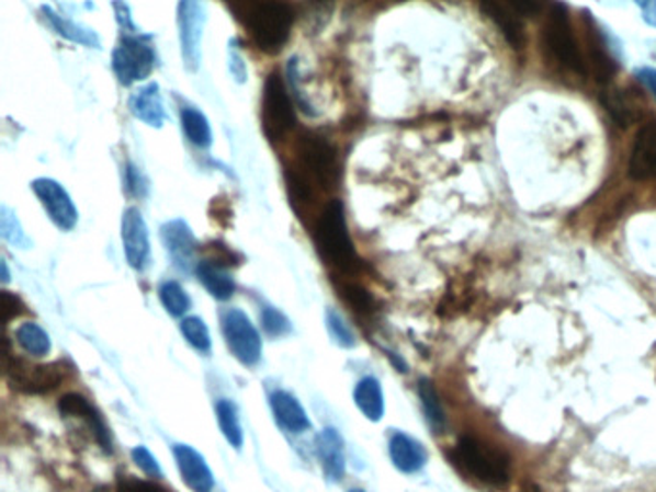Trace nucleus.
Returning a JSON list of instances; mask_svg holds the SVG:
<instances>
[{
    "label": "nucleus",
    "instance_id": "nucleus-1",
    "mask_svg": "<svg viewBox=\"0 0 656 492\" xmlns=\"http://www.w3.org/2000/svg\"><path fill=\"white\" fill-rule=\"evenodd\" d=\"M237 20L249 32L250 39L257 43L267 55L280 53L290 39L295 14L290 4L283 2H241L231 4Z\"/></svg>",
    "mask_w": 656,
    "mask_h": 492
},
{
    "label": "nucleus",
    "instance_id": "nucleus-2",
    "mask_svg": "<svg viewBox=\"0 0 656 492\" xmlns=\"http://www.w3.org/2000/svg\"><path fill=\"white\" fill-rule=\"evenodd\" d=\"M314 244L320 259L337 274L349 275L360 266L359 256L349 234L344 206L339 198H331L313 227Z\"/></svg>",
    "mask_w": 656,
    "mask_h": 492
},
{
    "label": "nucleus",
    "instance_id": "nucleus-3",
    "mask_svg": "<svg viewBox=\"0 0 656 492\" xmlns=\"http://www.w3.org/2000/svg\"><path fill=\"white\" fill-rule=\"evenodd\" d=\"M290 165L303 173L324 195L333 193L341 180L336 147L326 137L314 131H303L295 137Z\"/></svg>",
    "mask_w": 656,
    "mask_h": 492
},
{
    "label": "nucleus",
    "instance_id": "nucleus-4",
    "mask_svg": "<svg viewBox=\"0 0 656 492\" xmlns=\"http://www.w3.org/2000/svg\"><path fill=\"white\" fill-rule=\"evenodd\" d=\"M454 460L482 483L502 487L510 479L508 454L479 438L462 437L454 448Z\"/></svg>",
    "mask_w": 656,
    "mask_h": 492
},
{
    "label": "nucleus",
    "instance_id": "nucleus-5",
    "mask_svg": "<svg viewBox=\"0 0 656 492\" xmlns=\"http://www.w3.org/2000/svg\"><path fill=\"white\" fill-rule=\"evenodd\" d=\"M262 129L272 142H283L297 127V114L283 83L282 73L272 71L262 93Z\"/></svg>",
    "mask_w": 656,
    "mask_h": 492
},
{
    "label": "nucleus",
    "instance_id": "nucleus-6",
    "mask_svg": "<svg viewBox=\"0 0 656 492\" xmlns=\"http://www.w3.org/2000/svg\"><path fill=\"white\" fill-rule=\"evenodd\" d=\"M543 39H545L548 53L555 56L556 62L574 73L587 76L586 60L579 50L578 41L574 37L570 14H568L566 4H553V9L548 12Z\"/></svg>",
    "mask_w": 656,
    "mask_h": 492
},
{
    "label": "nucleus",
    "instance_id": "nucleus-7",
    "mask_svg": "<svg viewBox=\"0 0 656 492\" xmlns=\"http://www.w3.org/2000/svg\"><path fill=\"white\" fill-rule=\"evenodd\" d=\"M222 331L227 348L242 366H257L262 356V341L257 329L250 323L249 316L241 310H227L222 316Z\"/></svg>",
    "mask_w": 656,
    "mask_h": 492
},
{
    "label": "nucleus",
    "instance_id": "nucleus-8",
    "mask_svg": "<svg viewBox=\"0 0 656 492\" xmlns=\"http://www.w3.org/2000/svg\"><path fill=\"white\" fill-rule=\"evenodd\" d=\"M112 66L117 79L124 85H132L135 81L149 78L155 68V50L139 37H124L114 50Z\"/></svg>",
    "mask_w": 656,
    "mask_h": 492
},
{
    "label": "nucleus",
    "instance_id": "nucleus-9",
    "mask_svg": "<svg viewBox=\"0 0 656 492\" xmlns=\"http://www.w3.org/2000/svg\"><path fill=\"white\" fill-rule=\"evenodd\" d=\"M4 367L10 381L16 385L20 391L32 392V394L53 391L66 377V367L60 362L47 366H30L24 359L9 358L7 354Z\"/></svg>",
    "mask_w": 656,
    "mask_h": 492
},
{
    "label": "nucleus",
    "instance_id": "nucleus-10",
    "mask_svg": "<svg viewBox=\"0 0 656 492\" xmlns=\"http://www.w3.org/2000/svg\"><path fill=\"white\" fill-rule=\"evenodd\" d=\"M32 187L43 204V208L47 210L48 218L55 221L56 227H60L63 231H70L76 227L78 210L60 183L41 178V180L33 181Z\"/></svg>",
    "mask_w": 656,
    "mask_h": 492
},
{
    "label": "nucleus",
    "instance_id": "nucleus-11",
    "mask_svg": "<svg viewBox=\"0 0 656 492\" xmlns=\"http://www.w3.org/2000/svg\"><path fill=\"white\" fill-rule=\"evenodd\" d=\"M181 53L189 70L195 71L201 60V37H203L204 7L199 2L180 4Z\"/></svg>",
    "mask_w": 656,
    "mask_h": 492
},
{
    "label": "nucleus",
    "instance_id": "nucleus-12",
    "mask_svg": "<svg viewBox=\"0 0 656 492\" xmlns=\"http://www.w3.org/2000/svg\"><path fill=\"white\" fill-rule=\"evenodd\" d=\"M122 241H124L125 259L129 266L143 270L149 262V231L137 208H127L122 218Z\"/></svg>",
    "mask_w": 656,
    "mask_h": 492
},
{
    "label": "nucleus",
    "instance_id": "nucleus-13",
    "mask_svg": "<svg viewBox=\"0 0 656 492\" xmlns=\"http://www.w3.org/2000/svg\"><path fill=\"white\" fill-rule=\"evenodd\" d=\"M173 456H176V461H178L181 479L185 481L191 491H212L214 477H212L211 468L204 461L203 456L196 453L195 448H191L188 445H176L173 446Z\"/></svg>",
    "mask_w": 656,
    "mask_h": 492
},
{
    "label": "nucleus",
    "instance_id": "nucleus-14",
    "mask_svg": "<svg viewBox=\"0 0 656 492\" xmlns=\"http://www.w3.org/2000/svg\"><path fill=\"white\" fill-rule=\"evenodd\" d=\"M630 178L635 181L656 178V124H647L635 137L630 157Z\"/></svg>",
    "mask_w": 656,
    "mask_h": 492
},
{
    "label": "nucleus",
    "instance_id": "nucleus-15",
    "mask_svg": "<svg viewBox=\"0 0 656 492\" xmlns=\"http://www.w3.org/2000/svg\"><path fill=\"white\" fill-rule=\"evenodd\" d=\"M162 241L166 251L172 256L173 264L181 270H188L196 251L195 234L191 231V227L183 219L168 221L162 227Z\"/></svg>",
    "mask_w": 656,
    "mask_h": 492
},
{
    "label": "nucleus",
    "instance_id": "nucleus-16",
    "mask_svg": "<svg viewBox=\"0 0 656 492\" xmlns=\"http://www.w3.org/2000/svg\"><path fill=\"white\" fill-rule=\"evenodd\" d=\"M58 408H60V412H63L64 415H73V417H79V420L87 422V425L93 430L94 437L99 440V445H101L106 453L112 450L106 425H104L99 412L91 407V402H89L83 394H78V392H68V394H64L60 402H58Z\"/></svg>",
    "mask_w": 656,
    "mask_h": 492
},
{
    "label": "nucleus",
    "instance_id": "nucleus-17",
    "mask_svg": "<svg viewBox=\"0 0 656 492\" xmlns=\"http://www.w3.org/2000/svg\"><path fill=\"white\" fill-rule=\"evenodd\" d=\"M587 41H589V58L593 66V76L599 83H609L617 73V60L610 50V43L602 35L595 20L587 18Z\"/></svg>",
    "mask_w": 656,
    "mask_h": 492
},
{
    "label": "nucleus",
    "instance_id": "nucleus-18",
    "mask_svg": "<svg viewBox=\"0 0 656 492\" xmlns=\"http://www.w3.org/2000/svg\"><path fill=\"white\" fill-rule=\"evenodd\" d=\"M318 458L321 461V469L329 481L339 483L344 476V448L343 437L333 427L321 431L316 440Z\"/></svg>",
    "mask_w": 656,
    "mask_h": 492
},
{
    "label": "nucleus",
    "instance_id": "nucleus-19",
    "mask_svg": "<svg viewBox=\"0 0 656 492\" xmlns=\"http://www.w3.org/2000/svg\"><path fill=\"white\" fill-rule=\"evenodd\" d=\"M479 9L484 12L485 16L491 20L493 24L499 27V32L502 33V37L507 39L510 47L516 50H522L525 45V33H523L522 20L516 14L514 10L510 9L508 4H500V2H482Z\"/></svg>",
    "mask_w": 656,
    "mask_h": 492
},
{
    "label": "nucleus",
    "instance_id": "nucleus-20",
    "mask_svg": "<svg viewBox=\"0 0 656 492\" xmlns=\"http://www.w3.org/2000/svg\"><path fill=\"white\" fill-rule=\"evenodd\" d=\"M391 460L395 468L403 473H416L426 466L428 453L416 438L408 437L405 433H395L389 440Z\"/></svg>",
    "mask_w": 656,
    "mask_h": 492
},
{
    "label": "nucleus",
    "instance_id": "nucleus-21",
    "mask_svg": "<svg viewBox=\"0 0 656 492\" xmlns=\"http://www.w3.org/2000/svg\"><path fill=\"white\" fill-rule=\"evenodd\" d=\"M270 404H272L275 422L280 423L283 430L290 433L310 430V420L306 415L305 408L301 407V402L290 392L275 391L270 397Z\"/></svg>",
    "mask_w": 656,
    "mask_h": 492
},
{
    "label": "nucleus",
    "instance_id": "nucleus-22",
    "mask_svg": "<svg viewBox=\"0 0 656 492\" xmlns=\"http://www.w3.org/2000/svg\"><path fill=\"white\" fill-rule=\"evenodd\" d=\"M129 110L134 112L137 119H142L147 126L162 127L166 117L165 104H162V96L158 93L157 83L143 87L137 93L132 94Z\"/></svg>",
    "mask_w": 656,
    "mask_h": 492
},
{
    "label": "nucleus",
    "instance_id": "nucleus-23",
    "mask_svg": "<svg viewBox=\"0 0 656 492\" xmlns=\"http://www.w3.org/2000/svg\"><path fill=\"white\" fill-rule=\"evenodd\" d=\"M354 402L370 422H380L385 412L382 385L375 377H364L354 389Z\"/></svg>",
    "mask_w": 656,
    "mask_h": 492
},
{
    "label": "nucleus",
    "instance_id": "nucleus-24",
    "mask_svg": "<svg viewBox=\"0 0 656 492\" xmlns=\"http://www.w3.org/2000/svg\"><path fill=\"white\" fill-rule=\"evenodd\" d=\"M196 275H199V282L203 283L204 289L208 290L212 297L218 298V300L234 297L235 282L224 267L204 260L196 266Z\"/></svg>",
    "mask_w": 656,
    "mask_h": 492
},
{
    "label": "nucleus",
    "instance_id": "nucleus-25",
    "mask_svg": "<svg viewBox=\"0 0 656 492\" xmlns=\"http://www.w3.org/2000/svg\"><path fill=\"white\" fill-rule=\"evenodd\" d=\"M337 295L343 298L344 305L349 306L357 318H370L375 312V300L370 290L364 289L360 283L349 282L347 277H341L336 283Z\"/></svg>",
    "mask_w": 656,
    "mask_h": 492
},
{
    "label": "nucleus",
    "instance_id": "nucleus-26",
    "mask_svg": "<svg viewBox=\"0 0 656 492\" xmlns=\"http://www.w3.org/2000/svg\"><path fill=\"white\" fill-rule=\"evenodd\" d=\"M181 126H183V134L188 135L189 142H193L199 149H208L211 147V124L204 117L203 112L191 108V106L181 110Z\"/></svg>",
    "mask_w": 656,
    "mask_h": 492
},
{
    "label": "nucleus",
    "instance_id": "nucleus-27",
    "mask_svg": "<svg viewBox=\"0 0 656 492\" xmlns=\"http://www.w3.org/2000/svg\"><path fill=\"white\" fill-rule=\"evenodd\" d=\"M418 394H420L423 414H426V420L430 423L431 430L441 433L445 430V412H443V407L439 402L436 387L428 379H422L418 385Z\"/></svg>",
    "mask_w": 656,
    "mask_h": 492
},
{
    "label": "nucleus",
    "instance_id": "nucleus-28",
    "mask_svg": "<svg viewBox=\"0 0 656 492\" xmlns=\"http://www.w3.org/2000/svg\"><path fill=\"white\" fill-rule=\"evenodd\" d=\"M16 341L27 354L37 356V358L47 356L50 352V339H48L47 333L32 321H27V323L18 328Z\"/></svg>",
    "mask_w": 656,
    "mask_h": 492
},
{
    "label": "nucleus",
    "instance_id": "nucleus-29",
    "mask_svg": "<svg viewBox=\"0 0 656 492\" xmlns=\"http://www.w3.org/2000/svg\"><path fill=\"white\" fill-rule=\"evenodd\" d=\"M43 12H45V16H47L50 25L55 27L56 33H60L66 39L79 43V45H87V47H99V39H97V35H94L93 32L83 30L81 25H76L73 22H70V20H66V18L58 16V14H55V12L47 9V7L43 9Z\"/></svg>",
    "mask_w": 656,
    "mask_h": 492
},
{
    "label": "nucleus",
    "instance_id": "nucleus-30",
    "mask_svg": "<svg viewBox=\"0 0 656 492\" xmlns=\"http://www.w3.org/2000/svg\"><path fill=\"white\" fill-rule=\"evenodd\" d=\"M216 415H218L219 430L224 433L227 443L235 446V448H241V423H239V415H237V408H235L234 402L231 400H219L216 404Z\"/></svg>",
    "mask_w": 656,
    "mask_h": 492
},
{
    "label": "nucleus",
    "instance_id": "nucleus-31",
    "mask_svg": "<svg viewBox=\"0 0 656 492\" xmlns=\"http://www.w3.org/2000/svg\"><path fill=\"white\" fill-rule=\"evenodd\" d=\"M160 300L165 305L166 312L170 316L180 318L183 313L188 312L191 300H189L188 293L183 290L180 283L166 282L160 287Z\"/></svg>",
    "mask_w": 656,
    "mask_h": 492
},
{
    "label": "nucleus",
    "instance_id": "nucleus-32",
    "mask_svg": "<svg viewBox=\"0 0 656 492\" xmlns=\"http://www.w3.org/2000/svg\"><path fill=\"white\" fill-rule=\"evenodd\" d=\"M181 333L193 348L199 352H211L212 341L208 328L201 318H185L181 321Z\"/></svg>",
    "mask_w": 656,
    "mask_h": 492
},
{
    "label": "nucleus",
    "instance_id": "nucleus-33",
    "mask_svg": "<svg viewBox=\"0 0 656 492\" xmlns=\"http://www.w3.org/2000/svg\"><path fill=\"white\" fill-rule=\"evenodd\" d=\"M326 325H328L329 335L336 341L339 346L343 348H352L354 346V335H352L351 328L344 323L343 318L329 308L326 312Z\"/></svg>",
    "mask_w": 656,
    "mask_h": 492
},
{
    "label": "nucleus",
    "instance_id": "nucleus-34",
    "mask_svg": "<svg viewBox=\"0 0 656 492\" xmlns=\"http://www.w3.org/2000/svg\"><path fill=\"white\" fill-rule=\"evenodd\" d=\"M262 328L267 331L268 335L270 336H283L287 335L291 331V323L287 320V316L285 313L280 312V310H275L272 306H267L264 310H262Z\"/></svg>",
    "mask_w": 656,
    "mask_h": 492
},
{
    "label": "nucleus",
    "instance_id": "nucleus-35",
    "mask_svg": "<svg viewBox=\"0 0 656 492\" xmlns=\"http://www.w3.org/2000/svg\"><path fill=\"white\" fill-rule=\"evenodd\" d=\"M206 254H208V262L219 267L239 266L241 264V256L231 251L226 244H222V242L206 244Z\"/></svg>",
    "mask_w": 656,
    "mask_h": 492
},
{
    "label": "nucleus",
    "instance_id": "nucleus-36",
    "mask_svg": "<svg viewBox=\"0 0 656 492\" xmlns=\"http://www.w3.org/2000/svg\"><path fill=\"white\" fill-rule=\"evenodd\" d=\"M604 106L609 110L610 116L617 119L618 126H630V124H632V108H630L627 102L622 99V94H618V91H612V93L607 94Z\"/></svg>",
    "mask_w": 656,
    "mask_h": 492
},
{
    "label": "nucleus",
    "instance_id": "nucleus-37",
    "mask_svg": "<svg viewBox=\"0 0 656 492\" xmlns=\"http://www.w3.org/2000/svg\"><path fill=\"white\" fill-rule=\"evenodd\" d=\"M0 305H2V321L4 323H10V321L16 320L22 313H25V305L22 302V298L12 295L9 290L0 293Z\"/></svg>",
    "mask_w": 656,
    "mask_h": 492
},
{
    "label": "nucleus",
    "instance_id": "nucleus-38",
    "mask_svg": "<svg viewBox=\"0 0 656 492\" xmlns=\"http://www.w3.org/2000/svg\"><path fill=\"white\" fill-rule=\"evenodd\" d=\"M2 237L7 241L14 242L18 247L25 244V237L22 233V227L18 224V219L10 214L7 208H2Z\"/></svg>",
    "mask_w": 656,
    "mask_h": 492
},
{
    "label": "nucleus",
    "instance_id": "nucleus-39",
    "mask_svg": "<svg viewBox=\"0 0 656 492\" xmlns=\"http://www.w3.org/2000/svg\"><path fill=\"white\" fill-rule=\"evenodd\" d=\"M132 456H134L135 464H137V466H139V468H142L147 476H162V471H160V466H158L157 458H155V456H152V454H150L145 446H137V448H134Z\"/></svg>",
    "mask_w": 656,
    "mask_h": 492
},
{
    "label": "nucleus",
    "instance_id": "nucleus-40",
    "mask_svg": "<svg viewBox=\"0 0 656 492\" xmlns=\"http://www.w3.org/2000/svg\"><path fill=\"white\" fill-rule=\"evenodd\" d=\"M211 216L212 219H216V224H218V226H229V221H231V216H234V210H231V204L227 203L224 196H216V198H212Z\"/></svg>",
    "mask_w": 656,
    "mask_h": 492
},
{
    "label": "nucleus",
    "instance_id": "nucleus-41",
    "mask_svg": "<svg viewBox=\"0 0 656 492\" xmlns=\"http://www.w3.org/2000/svg\"><path fill=\"white\" fill-rule=\"evenodd\" d=\"M125 183H127V191L134 196H145L147 193V181L143 180L142 172L135 165H127Z\"/></svg>",
    "mask_w": 656,
    "mask_h": 492
},
{
    "label": "nucleus",
    "instance_id": "nucleus-42",
    "mask_svg": "<svg viewBox=\"0 0 656 492\" xmlns=\"http://www.w3.org/2000/svg\"><path fill=\"white\" fill-rule=\"evenodd\" d=\"M117 492H168L155 483H147V481H135V479H125L120 483V491Z\"/></svg>",
    "mask_w": 656,
    "mask_h": 492
},
{
    "label": "nucleus",
    "instance_id": "nucleus-43",
    "mask_svg": "<svg viewBox=\"0 0 656 492\" xmlns=\"http://www.w3.org/2000/svg\"><path fill=\"white\" fill-rule=\"evenodd\" d=\"M508 7L514 10L518 16H535L543 10V4L533 2V0H514V2H508Z\"/></svg>",
    "mask_w": 656,
    "mask_h": 492
},
{
    "label": "nucleus",
    "instance_id": "nucleus-44",
    "mask_svg": "<svg viewBox=\"0 0 656 492\" xmlns=\"http://www.w3.org/2000/svg\"><path fill=\"white\" fill-rule=\"evenodd\" d=\"M641 10V18L645 24L651 27H656V0H648V2H637Z\"/></svg>",
    "mask_w": 656,
    "mask_h": 492
},
{
    "label": "nucleus",
    "instance_id": "nucleus-45",
    "mask_svg": "<svg viewBox=\"0 0 656 492\" xmlns=\"http://www.w3.org/2000/svg\"><path fill=\"white\" fill-rule=\"evenodd\" d=\"M635 76H637L641 83L647 87L648 91H651L656 99V68H641Z\"/></svg>",
    "mask_w": 656,
    "mask_h": 492
},
{
    "label": "nucleus",
    "instance_id": "nucleus-46",
    "mask_svg": "<svg viewBox=\"0 0 656 492\" xmlns=\"http://www.w3.org/2000/svg\"><path fill=\"white\" fill-rule=\"evenodd\" d=\"M2 279L9 282V270H7V262H2Z\"/></svg>",
    "mask_w": 656,
    "mask_h": 492
},
{
    "label": "nucleus",
    "instance_id": "nucleus-47",
    "mask_svg": "<svg viewBox=\"0 0 656 492\" xmlns=\"http://www.w3.org/2000/svg\"><path fill=\"white\" fill-rule=\"evenodd\" d=\"M94 492H109V489H104V487H101V489H97V491Z\"/></svg>",
    "mask_w": 656,
    "mask_h": 492
},
{
    "label": "nucleus",
    "instance_id": "nucleus-48",
    "mask_svg": "<svg viewBox=\"0 0 656 492\" xmlns=\"http://www.w3.org/2000/svg\"><path fill=\"white\" fill-rule=\"evenodd\" d=\"M351 492H364V491H360V489H352Z\"/></svg>",
    "mask_w": 656,
    "mask_h": 492
}]
</instances>
